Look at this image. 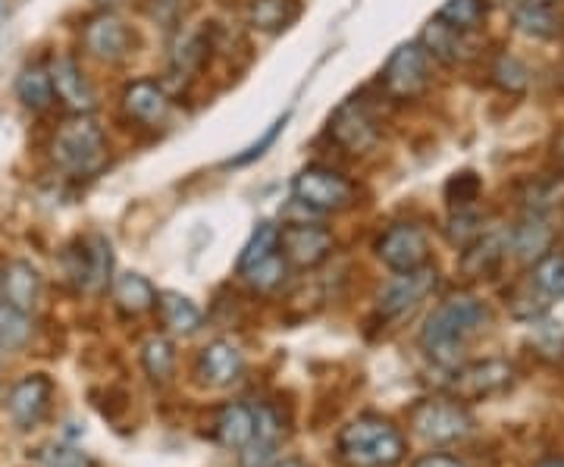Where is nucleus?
<instances>
[{
  "instance_id": "nucleus-13",
  "label": "nucleus",
  "mask_w": 564,
  "mask_h": 467,
  "mask_svg": "<svg viewBox=\"0 0 564 467\" xmlns=\"http://www.w3.org/2000/svg\"><path fill=\"white\" fill-rule=\"evenodd\" d=\"M51 399H54V383L44 373H29L22 377L17 387L7 395V411L13 417V424L20 430L39 427L41 421L51 411Z\"/></svg>"
},
{
  "instance_id": "nucleus-21",
  "label": "nucleus",
  "mask_w": 564,
  "mask_h": 467,
  "mask_svg": "<svg viewBox=\"0 0 564 467\" xmlns=\"http://www.w3.org/2000/svg\"><path fill=\"white\" fill-rule=\"evenodd\" d=\"M299 13H302L299 0H251L248 3V25L258 32H267V35H276L299 20Z\"/></svg>"
},
{
  "instance_id": "nucleus-37",
  "label": "nucleus",
  "mask_w": 564,
  "mask_h": 467,
  "mask_svg": "<svg viewBox=\"0 0 564 467\" xmlns=\"http://www.w3.org/2000/svg\"><path fill=\"white\" fill-rule=\"evenodd\" d=\"M285 122H289V113L273 122V126H270V129L263 132L258 142L248 144V148H245V154H239V158H229V161H226V166H245V163H251V161H258V158H263V154H267V148H270V144L280 139V132L285 129Z\"/></svg>"
},
{
  "instance_id": "nucleus-5",
  "label": "nucleus",
  "mask_w": 564,
  "mask_h": 467,
  "mask_svg": "<svg viewBox=\"0 0 564 467\" xmlns=\"http://www.w3.org/2000/svg\"><path fill=\"white\" fill-rule=\"evenodd\" d=\"M430 54L421 41H411L392 51V57L383 66V91L392 101H417L430 88Z\"/></svg>"
},
{
  "instance_id": "nucleus-15",
  "label": "nucleus",
  "mask_w": 564,
  "mask_h": 467,
  "mask_svg": "<svg viewBox=\"0 0 564 467\" xmlns=\"http://www.w3.org/2000/svg\"><path fill=\"white\" fill-rule=\"evenodd\" d=\"M51 82H54V98L73 117H88L98 107V95H95L91 82L85 79V73L73 57H57L51 63Z\"/></svg>"
},
{
  "instance_id": "nucleus-29",
  "label": "nucleus",
  "mask_w": 564,
  "mask_h": 467,
  "mask_svg": "<svg viewBox=\"0 0 564 467\" xmlns=\"http://www.w3.org/2000/svg\"><path fill=\"white\" fill-rule=\"evenodd\" d=\"M141 365L148 370V377L154 383H163L170 380L173 367H176V351H173V343L166 336H151L144 348H141Z\"/></svg>"
},
{
  "instance_id": "nucleus-33",
  "label": "nucleus",
  "mask_w": 564,
  "mask_h": 467,
  "mask_svg": "<svg viewBox=\"0 0 564 467\" xmlns=\"http://www.w3.org/2000/svg\"><path fill=\"white\" fill-rule=\"evenodd\" d=\"M35 467H91V458H88L79 446H69V443H51V446L39 448V455H35Z\"/></svg>"
},
{
  "instance_id": "nucleus-7",
  "label": "nucleus",
  "mask_w": 564,
  "mask_h": 467,
  "mask_svg": "<svg viewBox=\"0 0 564 467\" xmlns=\"http://www.w3.org/2000/svg\"><path fill=\"white\" fill-rule=\"evenodd\" d=\"M66 270L73 276V283L79 285L88 295H101L110 285V273H113V248L104 236H88L82 239L69 254H66Z\"/></svg>"
},
{
  "instance_id": "nucleus-23",
  "label": "nucleus",
  "mask_w": 564,
  "mask_h": 467,
  "mask_svg": "<svg viewBox=\"0 0 564 467\" xmlns=\"http://www.w3.org/2000/svg\"><path fill=\"white\" fill-rule=\"evenodd\" d=\"M158 311H161V321L170 333L192 336L202 326V311H198V305L192 298L180 295V292H161L158 295Z\"/></svg>"
},
{
  "instance_id": "nucleus-25",
  "label": "nucleus",
  "mask_w": 564,
  "mask_h": 467,
  "mask_svg": "<svg viewBox=\"0 0 564 467\" xmlns=\"http://www.w3.org/2000/svg\"><path fill=\"white\" fill-rule=\"evenodd\" d=\"M502 239L499 236H480L474 245H467L462 258V270L467 276H489L496 267L502 264Z\"/></svg>"
},
{
  "instance_id": "nucleus-9",
  "label": "nucleus",
  "mask_w": 564,
  "mask_h": 467,
  "mask_svg": "<svg viewBox=\"0 0 564 467\" xmlns=\"http://www.w3.org/2000/svg\"><path fill=\"white\" fill-rule=\"evenodd\" d=\"M377 254H380V261L389 270L411 273V270L426 264V258H430V236L414 224L389 226L380 236V242H377Z\"/></svg>"
},
{
  "instance_id": "nucleus-14",
  "label": "nucleus",
  "mask_w": 564,
  "mask_h": 467,
  "mask_svg": "<svg viewBox=\"0 0 564 467\" xmlns=\"http://www.w3.org/2000/svg\"><path fill=\"white\" fill-rule=\"evenodd\" d=\"M333 251V232L323 226L289 224L280 229V254L292 267H317Z\"/></svg>"
},
{
  "instance_id": "nucleus-38",
  "label": "nucleus",
  "mask_w": 564,
  "mask_h": 467,
  "mask_svg": "<svg viewBox=\"0 0 564 467\" xmlns=\"http://www.w3.org/2000/svg\"><path fill=\"white\" fill-rule=\"evenodd\" d=\"M477 192H480V180L474 176V173H462V176H455L452 183L445 185V195H448V204L452 207H467L470 202H477Z\"/></svg>"
},
{
  "instance_id": "nucleus-18",
  "label": "nucleus",
  "mask_w": 564,
  "mask_h": 467,
  "mask_svg": "<svg viewBox=\"0 0 564 467\" xmlns=\"http://www.w3.org/2000/svg\"><path fill=\"white\" fill-rule=\"evenodd\" d=\"M242 351L232 346L229 339H214V343L202 351V358H198V377H202L204 387H229V383H236V380L242 377Z\"/></svg>"
},
{
  "instance_id": "nucleus-39",
  "label": "nucleus",
  "mask_w": 564,
  "mask_h": 467,
  "mask_svg": "<svg viewBox=\"0 0 564 467\" xmlns=\"http://www.w3.org/2000/svg\"><path fill=\"white\" fill-rule=\"evenodd\" d=\"M414 467H467L458 458H452V455H423L421 461Z\"/></svg>"
},
{
  "instance_id": "nucleus-30",
  "label": "nucleus",
  "mask_w": 564,
  "mask_h": 467,
  "mask_svg": "<svg viewBox=\"0 0 564 467\" xmlns=\"http://www.w3.org/2000/svg\"><path fill=\"white\" fill-rule=\"evenodd\" d=\"M484 0H445L436 13V20L448 22L462 32H474L484 22Z\"/></svg>"
},
{
  "instance_id": "nucleus-16",
  "label": "nucleus",
  "mask_w": 564,
  "mask_h": 467,
  "mask_svg": "<svg viewBox=\"0 0 564 467\" xmlns=\"http://www.w3.org/2000/svg\"><path fill=\"white\" fill-rule=\"evenodd\" d=\"M421 44L426 47L430 57L443 61L445 66H462V63L477 57L474 41H470V32H462V29H455V25H448V22L443 20L426 22Z\"/></svg>"
},
{
  "instance_id": "nucleus-31",
  "label": "nucleus",
  "mask_w": 564,
  "mask_h": 467,
  "mask_svg": "<svg viewBox=\"0 0 564 467\" xmlns=\"http://www.w3.org/2000/svg\"><path fill=\"white\" fill-rule=\"evenodd\" d=\"M533 283L549 298H564V254H543L533 267Z\"/></svg>"
},
{
  "instance_id": "nucleus-43",
  "label": "nucleus",
  "mask_w": 564,
  "mask_h": 467,
  "mask_svg": "<svg viewBox=\"0 0 564 467\" xmlns=\"http://www.w3.org/2000/svg\"><path fill=\"white\" fill-rule=\"evenodd\" d=\"M7 351H10V348H7V343L0 339V365H3V358H7Z\"/></svg>"
},
{
  "instance_id": "nucleus-26",
  "label": "nucleus",
  "mask_w": 564,
  "mask_h": 467,
  "mask_svg": "<svg viewBox=\"0 0 564 467\" xmlns=\"http://www.w3.org/2000/svg\"><path fill=\"white\" fill-rule=\"evenodd\" d=\"M514 25L521 32H527V35H533V39H552V35L562 32V20L552 13V7L549 3H533V0H527L524 7H518Z\"/></svg>"
},
{
  "instance_id": "nucleus-20",
  "label": "nucleus",
  "mask_w": 564,
  "mask_h": 467,
  "mask_svg": "<svg viewBox=\"0 0 564 467\" xmlns=\"http://www.w3.org/2000/svg\"><path fill=\"white\" fill-rule=\"evenodd\" d=\"M0 295H3V302L10 307H17L22 314H32L41 298L39 270L32 264H25V261H13V264L7 267V273H3Z\"/></svg>"
},
{
  "instance_id": "nucleus-1",
  "label": "nucleus",
  "mask_w": 564,
  "mask_h": 467,
  "mask_svg": "<svg viewBox=\"0 0 564 467\" xmlns=\"http://www.w3.org/2000/svg\"><path fill=\"white\" fill-rule=\"evenodd\" d=\"M489 324V307L474 295H455L430 314L421 329V348L440 365H455L464 346Z\"/></svg>"
},
{
  "instance_id": "nucleus-36",
  "label": "nucleus",
  "mask_w": 564,
  "mask_h": 467,
  "mask_svg": "<svg viewBox=\"0 0 564 467\" xmlns=\"http://www.w3.org/2000/svg\"><path fill=\"white\" fill-rule=\"evenodd\" d=\"M492 76L502 85L505 91H524L527 88V66L518 57H499V63L492 66Z\"/></svg>"
},
{
  "instance_id": "nucleus-40",
  "label": "nucleus",
  "mask_w": 564,
  "mask_h": 467,
  "mask_svg": "<svg viewBox=\"0 0 564 467\" xmlns=\"http://www.w3.org/2000/svg\"><path fill=\"white\" fill-rule=\"evenodd\" d=\"M555 161H558V170L564 173V139L558 142V154H555Z\"/></svg>"
},
{
  "instance_id": "nucleus-35",
  "label": "nucleus",
  "mask_w": 564,
  "mask_h": 467,
  "mask_svg": "<svg viewBox=\"0 0 564 467\" xmlns=\"http://www.w3.org/2000/svg\"><path fill=\"white\" fill-rule=\"evenodd\" d=\"M480 236H484V220H480L474 210L462 207V210L452 217V224H448V242L458 245V248H467V245L477 242Z\"/></svg>"
},
{
  "instance_id": "nucleus-22",
  "label": "nucleus",
  "mask_w": 564,
  "mask_h": 467,
  "mask_svg": "<svg viewBox=\"0 0 564 467\" xmlns=\"http://www.w3.org/2000/svg\"><path fill=\"white\" fill-rule=\"evenodd\" d=\"M113 302L122 314L139 317L144 311L158 307V289L148 283L141 273H122L113 280Z\"/></svg>"
},
{
  "instance_id": "nucleus-32",
  "label": "nucleus",
  "mask_w": 564,
  "mask_h": 467,
  "mask_svg": "<svg viewBox=\"0 0 564 467\" xmlns=\"http://www.w3.org/2000/svg\"><path fill=\"white\" fill-rule=\"evenodd\" d=\"M285 273H289V261L276 251L273 258H267V261L254 264L251 270H245L242 276L248 280V285H254L258 292H273V289H280L282 285Z\"/></svg>"
},
{
  "instance_id": "nucleus-2",
  "label": "nucleus",
  "mask_w": 564,
  "mask_h": 467,
  "mask_svg": "<svg viewBox=\"0 0 564 467\" xmlns=\"http://www.w3.org/2000/svg\"><path fill=\"white\" fill-rule=\"evenodd\" d=\"M339 458L348 467H392L404 458V436L395 424L383 417H358L343 427L339 439Z\"/></svg>"
},
{
  "instance_id": "nucleus-46",
  "label": "nucleus",
  "mask_w": 564,
  "mask_h": 467,
  "mask_svg": "<svg viewBox=\"0 0 564 467\" xmlns=\"http://www.w3.org/2000/svg\"><path fill=\"white\" fill-rule=\"evenodd\" d=\"M0 289H3V273H0Z\"/></svg>"
},
{
  "instance_id": "nucleus-11",
  "label": "nucleus",
  "mask_w": 564,
  "mask_h": 467,
  "mask_svg": "<svg viewBox=\"0 0 564 467\" xmlns=\"http://www.w3.org/2000/svg\"><path fill=\"white\" fill-rule=\"evenodd\" d=\"M82 44H85V51H88L95 61L120 63L132 54L135 35H132V29H129L120 17H113V13H98L95 20H88V25L82 29Z\"/></svg>"
},
{
  "instance_id": "nucleus-17",
  "label": "nucleus",
  "mask_w": 564,
  "mask_h": 467,
  "mask_svg": "<svg viewBox=\"0 0 564 467\" xmlns=\"http://www.w3.org/2000/svg\"><path fill=\"white\" fill-rule=\"evenodd\" d=\"M122 110L141 126H161L170 117V95L154 79H135L122 91Z\"/></svg>"
},
{
  "instance_id": "nucleus-4",
  "label": "nucleus",
  "mask_w": 564,
  "mask_h": 467,
  "mask_svg": "<svg viewBox=\"0 0 564 467\" xmlns=\"http://www.w3.org/2000/svg\"><path fill=\"white\" fill-rule=\"evenodd\" d=\"M292 195H295V202H302L307 210H317V214H343L358 198L351 180H345L343 173H336L333 166H321V163L307 166L295 176Z\"/></svg>"
},
{
  "instance_id": "nucleus-24",
  "label": "nucleus",
  "mask_w": 564,
  "mask_h": 467,
  "mask_svg": "<svg viewBox=\"0 0 564 467\" xmlns=\"http://www.w3.org/2000/svg\"><path fill=\"white\" fill-rule=\"evenodd\" d=\"M17 95L25 110L32 113H44L54 104V82H51V69L44 66H25L17 79Z\"/></svg>"
},
{
  "instance_id": "nucleus-8",
  "label": "nucleus",
  "mask_w": 564,
  "mask_h": 467,
  "mask_svg": "<svg viewBox=\"0 0 564 467\" xmlns=\"http://www.w3.org/2000/svg\"><path fill=\"white\" fill-rule=\"evenodd\" d=\"M329 139L348 154H367L380 142V126L361 98H351L339 104L336 113L329 117Z\"/></svg>"
},
{
  "instance_id": "nucleus-41",
  "label": "nucleus",
  "mask_w": 564,
  "mask_h": 467,
  "mask_svg": "<svg viewBox=\"0 0 564 467\" xmlns=\"http://www.w3.org/2000/svg\"><path fill=\"white\" fill-rule=\"evenodd\" d=\"M273 467H304L302 461H295V458H289V461H276Z\"/></svg>"
},
{
  "instance_id": "nucleus-6",
  "label": "nucleus",
  "mask_w": 564,
  "mask_h": 467,
  "mask_svg": "<svg viewBox=\"0 0 564 467\" xmlns=\"http://www.w3.org/2000/svg\"><path fill=\"white\" fill-rule=\"evenodd\" d=\"M411 427L426 443H458L474 430V414L458 399H426L411 411Z\"/></svg>"
},
{
  "instance_id": "nucleus-19",
  "label": "nucleus",
  "mask_w": 564,
  "mask_h": 467,
  "mask_svg": "<svg viewBox=\"0 0 564 467\" xmlns=\"http://www.w3.org/2000/svg\"><path fill=\"white\" fill-rule=\"evenodd\" d=\"M217 439L226 448H248L258 439V408L229 402L217 414Z\"/></svg>"
},
{
  "instance_id": "nucleus-10",
  "label": "nucleus",
  "mask_w": 564,
  "mask_h": 467,
  "mask_svg": "<svg viewBox=\"0 0 564 467\" xmlns=\"http://www.w3.org/2000/svg\"><path fill=\"white\" fill-rule=\"evenodd\" d=\"M511 380H514V367L508 361H499V358H489V361L462 367L455 373V380L448 383V392L458 402H477V399H489V395L508 389Z\"/></svg>"
},
{
  "instance_id": "nucleus-3",
  "label": "nucleus",
  "mask_w": 564,
  "mask_h": 467,
  "mask_svg": "<svg viewBox=\"0 0 564 467\" xmlns=\"http://www.w3.org/2000/svg\"><path fill=\"white\" fill-rule=\"evenodd\" d=\"M51 158L69 176H95L107 163V139L91 117H69L54 132Z\"/></svg>"
},
{
  "instance_id": "nucleus-34",
  "label": "nucleus",
  "mask_w": 564,
  "mask_h": 467,
  "mask_svg": "<svg viewBox=\"0 0 564 467\" xmlns=\"http://www.w3.org/2000/svg\"><path fill=\"white\" fill-rule=\"evenodd\" d=\"M29 314H22L17 307H10L7 302H0V339L7 343V348L22 346L29 339Z\"/></svg>"
},
{
  "instance_id": "nucleus-45",
  "label": "nucleus",
  "mask_w": 564,
  "mask_h": 467,
  "mask_svg": "<svg viewBox=\"0 0 564 467\" xmlns=\"http://www.w3.org/2000/svg\"><path fill=\"white\" fill-rule=\"evenodd\" d=\"M98 3H117V0H98Z\"/></svg>"
},
{
  "instance_id": "nucleus-44",
  "label": "nucleus",
  "mask_w": 564,
  "mask_h": 467,
  "mask_svg": "<svg viewBox=\"0 0 564 467\" xmlns=\"http://www.w3.org/2000/svg\"><path fill=\"white\" fill-rule=\"evenodd\" d=\"M533 3H549V7H552V3H558V0H533Z\"/></svg>"
},
{
  "instance_id": "nucleus-28",
  "label": "nucleus",
  "mask_w": 564,
  "mask_h": 467,
  "mask_svg": "<svg viewBox=\"0 0 564 467\" xmlns=\"http://www.w3.org/2000/svg\"><path fill=\"white\" fill-rule=\"evenodd\" d=\"M276 251H280V229L273 224H261L251 232V239H248V245L242 248V254H239V276H242L245 270H251L254 264L273 258Z\"/></svg>"
},
{
  "instance_id": "nucleus-27",
  "label": "nucleus",
  "mask_w": 564,
  "mask_h": 467,
  "mask_svg": "<svg viewBox=\"0 0 564 467\" xmlns=\"http://www.w3.org/2000/svg\"><path fill=\"white\" fill-rule=\"evenodd\" d=\"M511 245L521 258H543L549 254V245H552V229L545 226L543 217H527L524 224L511 232Z\"/></svg>"
},
{
  "instance_id": "nucleus-12",
  "label": "nucleus",
  "mask_w": 564,
  "mask_h": 467,
  "mask_svg": "<svg viewBox=\"0 0 564 467\" xmlns=\"http://www.w3.org/2000/svg\"><path fill=\"white\" fill-rule=\"evenodd\" d=\"M436 283H440V273H436V267L430 264L417 267L411 273H399L380 292V314L389 317V321H395V317H402L408 311H414L436 289Z\"/></svg>"
},
{
  "instance_id": "nucleus-42",
  "label": "nucleus",
  "mask_w": 564,
  "mask_h": 467,
  "mask_svg": "<svg viewBox=\"0 0 564 467\" xmlns=\"http://www.w3.org/2000/svg\"><path fill=\"white\" fill-rule=\"evenodd\" d=\"M540 467H564V458H549V461H543Z\"/></svg>"
}]
</instances>
